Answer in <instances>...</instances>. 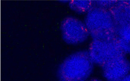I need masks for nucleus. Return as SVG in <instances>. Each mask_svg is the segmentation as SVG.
Here are the masks:
<instances>
[{
    "label": "nucleus",
    "instance_id": "3",
    "mask_svg": "<svg viewBox=\"0 0 130 81\" xmlns=\"http://www.w3.org/2000/svg\"><path fill=\"white\" fill-rule=\"evenodd\" d=\"M88 51L94 64L101 67L111 60L125 55L116 38L111 40L92 39Z\"/></svg>",
    "mask_w": 130,
    "mask_h": 81
},
{
    "label": "nucleus",
    "instance_id": "1",
    "mask_svg": "<svg viewBox=\"0 0 130 81\" xmlns=\"http://www.w3.org/2000/svg\"><path fill=\"white\" fill-rule=\"evenodd\" d=\"M94 63L88 51L74 53L61 63L57 71L59 81H86L93 70Z\"/></svg>",
    "mask_w": 130,
    "mask_h": 81
},
{
    "label": "nucleus",
    "instance_id": "8",
    "mask_svg": "<svg viewBox=\"0 0 130 81\" xmlns=\"http://www.w3.org/2000/svg\"><path fill=\"white\" fill-rule=\"evenodd\" d=\"M69 6L73 11L79 14H87L94 7V1H69Z\"/></svg>",
    "mask_w": 130,
    "mask_h": 81
},
{
    "label": "nucleus",
    "instance_id": "5",
    "mask_svg": "<svg viewBox=\"0 0 130 81\" xmlns=\"http://www.w3.org/2000/svg\"><path fill=\"white\" fill-rule=\"evenodd\" d=\"M103 75L108 81H117L130 73V62L125 55L114 58L102 67Z\"/></svg>",
    "mask_w": 130,
    "mask_h": 81
},
{
    "label": "nucleus",
    "instance_id": "2",
    "mask_svg": "<svg viewBox=\"0 0 130 81\" xmlns=\"http://www.w3.org/2000/svg\"><path fill=\"white\" fill-rule=\"evenodd\" d=\"M92 39L111 40L116 37L117 27L109 10L94 6L84 21Z\"/></svg>",
    "mask_w": 130,
    "mask_h": 81
},
{
    "label": "nucleus",
    "instance_id": "9",
    "mask_svg": "<svg viewBox=\"0 0 130 81\" xmlns=\"http://www.w3.org/2000/svg\"><path fill=\"white\" fill-rule=\"evenodd\" d=\"M118 1L115 0H102V1H94V6L110 10L116 5Z\"/></svg>",
    "mask_w": 130,
    "mask_h": 81
},
{
    "label": "nucleus",
    "instance_id": "6",
    "mask_svg": "<svg viewBox=\"0 0 130 81\" xmlns=\"http://www.w3.org/2000/svg\"><path fill=\"white\" fill-rule=\"evenodd\" d=\"M117 29L130 26V2L118 1L110 10Z\"/></svg>",
    "mask_w": 130,
    "mask_h": 81
},
{
    "label": "nucleus",
    "instance_id": "10",
    "mask_svg": "<svg viewBox=\"0 0 130 81\" xmlns=\"http://www.w3.org/2000/svg\"><path fill=\"white\" fill-rule=\"evenodd\" d=\"M117 81H130V73L122 78Z\"/></svg>",
    "mask_w": 130,
    "mask_h": 81
},
{
    "label": "nucleus",
    "instance_id": "11",
    "mask_svg": "<svg viewBox=\"0 0 130 81\" xmlns=\"http://www.w3.org/2000/svg\"><path fill=\"white\" fill-rule=\"evenodd\" d=\"M88 81H102L100 79H90Z\"/></svg>",
    "mask_w": 130,
    "mask_h": 81
},
{
    "label": "nucleus",
    "instance_id": "4",
    "mask_svg": "<svg viewBox=\"0 0 130 81\" xmlns=\"http://www.w3.org/2000/svg\"><path fill=\"white\" fill-rule=\"evenodd\" d=\"M60 28L63 39L69 44L83 43L90 36L84 22L73 16L64 18L61 23Z\"/></svg>",
    "mask_w": 130,
    "mask_h": 81
},
{
    "label": "nucleus",
    "instance_id": "7",
    "mask_svg": "<svg viewBox=\"0 0 130 81\" xmlns=\"http://www.w3.org/2000/svg\"><path fill=\"white\" fill-rule=\"evenodd\" d=\"M116 38L124 52L130 54V26L117 29Z\"/></svg>",
    "mask_w": 130,
    "mask_h": 81
}]
</instances>
